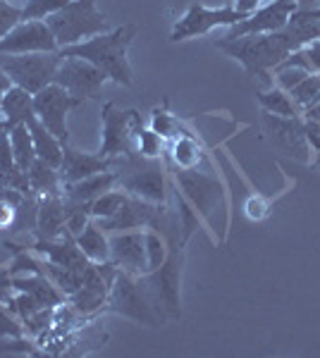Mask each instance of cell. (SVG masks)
<instances>
[{
    "label": "cell",
    "instance_id": "1",
    "mask_svg": "<svg viewBox=\"0 0 320 358\" xmlns=\"http://www.w3.org/2000/svg\"><path fill=\"white\" fill-rule=\"evenodd\" d=\"M313 38H320V22L301 13H294L289 24L280 29V31L246 34V36L237 38L223 36L215 41V48L223 50L225 55L235 57L246 69L249 77H258L272 86V69L282 60H287L294 50L311 43Z\"/></svg>",
    "mask_w": 320,
    "mask_h": 358
},
{
    "label": "cell",
    "instance_id": "2",
    "mask_svg": "<svg viewBox=\"0 0 320 358\" xmlns=\"http://www.w3.org/2000/svg\"><path fill=\"white\" fill-rule=\"evenodd\" d=\"M139 27L137 24H122L113 31L98 34L94 38H86L81 43L67 45L60 48L62 57H81V60L91 62L101 69L110 82L120 86H132L134 84V69L130 65V45L137 38Z\"/></svg>",
    "mask_w": 320,
    "mask_h": 358
},
{
    "label": "cell",
    "instance_id": "3",
    "mask_svg": "<svg viewBox=\"0 0 320 358\" xmlns=\"http://www.w3.org/2000/svg\"><path fill=\"white\" fill-rule=\"evenodd\" d=\"M106 310L148 327H162L167 322L165 310L158 306L153 294L146 289L141 275H130L120 268L113 280V287H110Z\"/></svg>",
    "mask_w": 320,
    "mask_h": 358
},
{
    "label": "cell",
    "instance_id": "4",
    "mask_svg": "<svg viewBox=\"0 0 320 358\" xmlns=\"http://www.w3.org/2000/svg\"><path fill=\"white\" fill-rule=\"evenodd\" d=\"M43 22L50 27L60 48L108 31V17L96 8V0H72L55 15L46 17Z\"/></svg>",
    "mask_w": 320,
    "mask_h": 358
},
{
    "label": "cell",
    "instance_id": "5",
    "mask_svg": "<svg viewBox=\"0 0 320 358\" xmlns=\"http://www.w3.org/2000/svg\"><path fill=\"white\" fill-rule=\"evenodd\" d=\"M113 170L118 172V187L125 194L137 196L148 203H167V179L160 160H146L134 153L127 158H115Z\"/></svg>",
    "mask_w": 320,
    "mask_h": 358
},
{
    "label": "cell",
    "instance_id": "6",
    "mask_svg": "<svg viewBox=\"0 0 320 358\" xmlns=\"http://www.w3.org/2000/svg\"><path fill=\"white\" fill-rule=\"evenodd\" d=\"M103 138L98 155L103 158H127L137 153V136L144 129V117L139 110H122L115 103L101 108Z\"/></svg>",
    "mask_w": 320,
    "mask_h": 358
},
{
    "label": "cell",
    "instance_id": "7",
    "mask_svg": "<svg viewBox=\"0 0 320 358\" xmlns=\"http://www.w3.org/2000/svg\"><path fill=\"white\" fill-rule=\"evenodd\" d=\"M174 182L182 189L184 199L189 201L191 208L218 232V220L215 215L225 213V192L223 184L215 177L199 172L196 167H174Z\"/></svg>",
    "mask_w": 320,
    "mask_h": 358
},
{
    "label": "cell",
    "instance_id": "8",
    "mask_svg": "<svg viewBox=\"0 0 320 358\" xmlns=\"http://www.w3.org/2000/svg\"><path fill=\"white\" fill-rule=\"evenodd\" d=\"M62 62L60 50L57 53H25V55H5L0 53V69L10 77L13 86L39 94L48 84H53L55 72Z\"/></svg>",
    "mask_w": 320,
    "mask_h": 358
},
{
    "label": "cell",
    "instance_id": "9",
    "mask_svg": "<svg viewBox=\"0 0 320 358\" xmlns=\"http://www.w3.org/2000/svg\"><path fill=\"white\" fill-rule=\"evenodd\" d=\"M251 13H239L232 5H225V8H206L201 3H191L187 8V13L182 15V20L174 22L172 31H170V41L179 43L187 41V38H196L208 34L215 27H232L237 22L246 20Z\"/></svg>",
    "mask_w": 320,
    "mask_h": 358
},
{
    "label": "cell",
    "instance_id": "10",
    "mask_svg": "<svg viewBox=\"0 0 320 358\" xmlns=\"http://www.w3.org/2000/svg\"><path fill=\"white\" fill-rule=\"evenodd\" d=\"M81 103L84 101L67 94L62 86L48 84L46 89H41L39 94H34V113H36L39 122L67 146V141H69L67 115L72 113L74 108H79Z\"/></svg>",
    "mask_w": 320,
    "mask_h": 358
},
{
    "label": "cell",
    "instance_id": "11",
    "mask_svg": "<svg viewBox=\"0 0 320 358\" xmlns=\"http://www.w3.org/2000/svg\"><path fill=\"white\" fill-rule=\"evenodd\" d=\"M263 129L272 148H277L287 158L311 165V146H308L304 117H280L263 110Z\"/></svg>",
    "mask_w": 320,
    "mask_h": 358
},
{
    "label": "cell",
    "instance_id": "12",
    "mask_svg": "<svg viewBox=\"0 0 320 358\" xmlns=\"http://www.w3.org/2000/svg\"><path fill=\"white\" fill-rule=\"evenodd\" d=\"M106 82V74L81 57H62L53 79V84L62 86L67 94H72L79 101H98Z\"/></svg>",
    "mask_w": 320,
    "mask_h": 358
},
{
    "label": "cell",
    "instance_id": "13",
    "mask_svg": "<svg viewBox=\"0 0 320 358\" xmlns=\"http://www.w3.org/2000/svg\"><path fill=\"white\" fill-rule=\"evenodd\" d=\"M53 31L43 20H22L8 31L0 41V53L5 55H25V53H57Z\"/></svg>",
    "mask_w": 320,
    "mask_h": 358
},
{
    "label": "cell",
    "instance_id": "14",
    "mask_svg": "<svg viewBox=\"0 0 320 358\" xmlns=\"http://www.w3.org/2000/svg\"><path fill=\"white\" fill-rule=\"evenodd\" d=\"M299 10V0H272L265 8L253 10L246 20L227 27L225 38L246 36V34H265V31H280L289 24L292 15Z\"/></svg>",
    "mask_w": 320,
    "mask_h": 358
},
{
    "label": "cell",
    "instance_id": "15",
    "mask_svg": "<svg viewBox=\"0 0 320 358\" xmlns=\"http://www.w3.org/2000/svg\"><path fill=\"white\" fill-rule=\"evenodd\" d=\"M146 229H127L110 234V263L130 275H146Z\"/></svg>",
    "mask_w": 320,
    "mask_h": 358
},
{
    "label": "cell",
    "instance_id": "16",
    "mask_svg": "<svg viewBox=\"0 0 320 358\" xmlns=\"http://www.w3.org/2000/svg\"><path fill=\"white\" fill-rule=\"evenodd\" d=\"M162 208L165 206L148 203V201H141V199H137V196L127 194L125 206H122L113 217H108V220H96V222L106 234L127 232V229H148L158 220Z\"/></svg>",
    "mask_w": 320,
    "mask_h": 358
},
{
    "label": "cell",
    "instance_id": "17",
    "mask_svg": "<svg viewBox=\"0 0 320 358\" xmlns=\"http://www.w3.org/2000/svg\"><path fill=\"white\" fill-rule=\"evenodd\" d=\"M34 251H36L39 256H46V261L57 263V265L69 268V270H77V273H81V275L91 268V261L81 253L77 239H74L69 232L57 236V239H36Z\"/></svg>",
    "mask_w": 320,
    "mask_h": 358
},
{
    "label": "cell",
    "instance_id": "18",
    "mask_svg": "<svg viewBox=\"0 0 320 358\" xmlns=\"http://www.w3.org/2000/svg\"><path fill=\"white\" fill-rule=\"evenodd\" d=\"M115 167V158H103L98 153H81L77 148L65 146V153H62V163L57 167L62 179V187L65 184H74L81 182V179L98 175V172H106Z\"/></svg>",
    "mask_w": 320,
    "mask_h": 358
},
{
    "label": "cell",
    "instance_id": "19",
    "mask_svg": "<svg viewBox=\"0 0 320 358\" xmlns=\"http://www.w3.org/2000/svg\"><path fill=\"white\" fill-rule=\"evenodd\" d=\"M67 206L65 199L60 196H41L36 208V232L39 239H57L67 232Z\"/></svg>",
    "mask_w": 320,
    "mask_h": 358
},
{
    "label": "cell",
    "instance_id": "20",
    "mask_svg": "<svg viewBox=\"0 0 320 358\" xmlns=\"http://www.w3.org/2000/svg\"><path fill=\"white\" fill-rule=\"evenodd\" d=\"M115 187H118V172L106 170V172H98V175L81 179V182L65 184V187H62V199L72 206H91V201H96L98 196H103Z\"/></svg>",
    "mask_w": 320,
    "mask_h": 358
},
{
    "label": "cell",
    "instance_id": "21",
    "mask_svg": "<svg viewBox=\"0 0 320 358\" xmlns=\"http://www.w3.org/2000/svg\"><path fill=\"white\" fill-rule=\"evenodd\" d=\"M13 292H25L34 296L43 308H57L65 303V294H62L53 282L43 273H27V275H8Z\"/></svg>",
    "mask_w": 320,
    "mask_h": 358
},
{
    "label": "cell",
    "instance_id": "22",
    "mask_svg": "<svg viewBox=\"0 0 320 358\" xmlns=\"http://www.w3.org/2000/svg\"><path fill=\"white\" fill-rule=\"evenodd\" d=\"M32 117H36L34 96L20 89V86H10L3 94V101H0V124H3V129L10 131L17 124H27Z\"/></svg>",
    "mask_w": 320,
    "mask_h": 358
},
{
    "label": "cell",
    "instance_id": "23",
    "mask_svg": "<svg viewBox=\"0 0 320 358\" xmlns=\"http://www.w3.org/2000/svg\"><path fill=\"white\" fill-rule=\"evenodd\" d=\"M29 131H32L34 138V148H36V160H43L50 167H60L62 163V153H65V143L60 141L57 136L50 134L43 124L39 122L36 117H32L27 122Z\"/></svg>",
    "mask_w": 320,
    "mask_h": 358
},
{
    "label": "cell",
    "instance_id": "24",
    "mask_svg": "<svg viewBox=\"0 0 320 358\" xmlns=\"http://www.w3.org/2000/svg\"><path fill=\"white\" fill-rule=\"evenodd\" d=\"M77 244L91 263H108L110 261V236L98 227V222L91 217L84 232L77 236Z\"/></svg>",
    "mask_w": 320,
    "mask_h": 358
},
{
    "label": "cell",
    "instance_id": "25",
    "mask_svg": "<svg viewBox=\"0 0 320 358\" xmlns=\"http://www.w3.org/2000/svg\"><path fill=\"white\" fill-rule=\"evenodd\" d=\"M29 177V187H32V194L36 196H60L62 194V179L57 167H50L43 160H36L27 172Z\"/></svg>",
    "mask_w": 320,
    "mask_h": 358
},
{
    "label": "cell",
    "instance_id": "26",
    "mask_svg": "<svg viewBox=\"0 0 320 358\" xmlns=\"http://www.w3.org/2000/svg\"><path fill=\"white\" fill-rule=\"evenodd\" d=\"M256 101L260 103L265 113L280 115V117H301V110L296 108L294 98L289 91H282L280 86L272 84L267 91H258L256 94Z\"/></svg>",
    "mask_w": 320,
    "mask_h": 358
},
{
    "label": "cell",
    "instance_id": "27",
    "mask_svg": "<svg viewBox=\"0 0 320 358\" xmlns=\"http://www.w3.org/2000/svg\"><path fill=\"white\" fill-rule=\"evenodd\" d=\"M10 143H13L15 163L22 172H29V167L36 163V148H34V138L27 124H17L8 131Z\"/></svg>",
    "mask_w": 320,
    "mask_h": 358
},
{
    "label": "cell",
    "instance_id": "28",
    "mask_svg": "<svg viewBox=\"0 0 320 358\" xmlns=\"http://www.w3.org/2000/svg\"><path fill=\"white\" fill-rule=\"evenodd\" d=\"M203 158V151L194 136L189 134H177L172 138L170 146V160L174 163V167H196L199 160Z\"/></svg>",
    "mask_w": 320,
    "mask_h": 358
},
{
    "label": "cell",
    "instance_id": "29",
    "mask_svg": "<svg viewBox=\"0 0 320 358\" xmlns=\"http://www.w3.org/2000/svg\"><path fill=\"white\" fill-rule=\"evenodd\" d=\"M289 94H292L296 108H299L301 117H304L306 110H311L313 106L320 103V74H308V77L301 79Z\"/></svg>",
    "mask_w": 320,
    "mask_h": 358
},
{
    "label": "cell",
    "instance_id": "30",
    "mask_svg": "<svg viewBox=\"0 0 320 358\" xmlns=\"http://www.w3.org/2000/svg\"><path fill=\"white\" fill-rule=\"evenodd\" d=\"M125 201H127V194L122 192V189H110V192H106L103 196H98L96 201H91L89 215L94 217V220H108V217H113L115 213L125 206Z\"/></svg>",
    "mask_w": 320,
    "mask_h": 358
},
{
    "label": "cell",
    "instance_id": "31",
    "mask_svg": "<svg viewBox=\"0 0 320 358\" xmlns=\"http://www.w3.org/2000/svg\"><path fill=\"white\" fill-rule=\"evenodd\" d=\"M148 127L155 131V134H160L165 138V141H172V138L179 134V122L170 113V108H167V98L162 101V106H155L153 110H151Z\"/></svg>",
    "mask_w": 320,
    "mask_h": 358
},
{
    "label": "cell",
    "instance_id": "32",
    "mask_svg": "<svg viewBox=\"0 0 320 358\" xmlns=\"http://www.w3.org/2000/svg\"><path fill=\"white\" fill-rule=\"evenodd\" d=\"M146 263H148V273L151 270H158L167 258V239L162 236L158 229H146Z\"/></svg>",
    "mask_w": 320,
    "mask_h": 358
},
{
    "label": "cell",
    "instance_id": "33",
    "mask_svg": "<svg viewBox=\"0 0 320 358\" xmlns=\"http://www.w3.org/2000/svg\"><path fill=\"white\" fill-rule=\"evenodd\" d=\"M162 151H165V138L155 134L151 127H144L137 136V153L146 160H160Z\"/></svg>",
    "mask_w": 320,
    "mask_h": 358
},
{
    "label": "cell",
    "instance_id": "34",
    "mask_svg": "<svg viewBox=\"0 0 320 358\" xmlns=\"http://www.w3.org/2000/svg\"><path fill=\"white\" fill-rule=\"evenodd\" d=\"M72 0H27L22 8V20H46V17L55 15Z\"/></svg>",
    "mask_w": 320,
    "mask_h": 358
},
{
    "label": "cell",
    "instance_id": "35",
    "mask_svg": "<svg viewBox=\"0 0 320 358\" xmlns=\"http://www.w3.org/2000/svg\"><path fill=\"white\" fill-rule=\"evenodd\" d=\"M311 72H306V69L301 67H287V65H277L275 69H272V84L280 86L282 91H292L296 84L301 82V79H306Z\"/></svg>",
    "mask_w": 320,
    "mask_h": 358
},
{
    "label": "cell",
    "instance_id": "36",
    "mask_svg": "<svg viewBox=\"0 0 320 358\" xmlns=\"http://www.w3.org/2000/svg\"><path fill=\"white\" fill-rule=\"evenodd\" d=\"M22 22V8L20 5H13L8 0H0V41L8 36V31L15 24Z\"/></svg>",
    "mask_w": 320,
    "mask_h": 358
},
{
    "label": "cell",
    "instance_id": "37",
    "mask_svg": "<svg viewBox=\"0 0 320 358\" xmlns=\"http://www.w3.org/2000/svg\"><path fill=\"white\" fill-rule=\"evenodd\" d=\"M25 322H20L13 313L0 308V337L5 339H20L25 337Z\"/></svg>",
    "mask_w": 320,
    "mask_h": 358
},
{
    "label": "cell",
    "instance_id": "38",
    "mask_svg": "<svg viewBox=\"0 0 320 358\" xmlns=\"http://www.w3.org/2000/svg\"><path fill=\"white\" fill-rule=\"evenodd\" d=\"M244 210H246V217L249 220H265L267 215H270V201L265 199V196H249L246 199V206H244Z\"/></svg>",
    "mask_w": 320,
    "mask_h": 358
},
{
    "label": "cell",
    "instance_id": "39",
    "mask_svg": "<svg viewBox=\"0 0 320 358\" xmlns=\"http://www.w3.org/2000/svg\"><path fill=\"white\" fill-rule=\"evenodd\" d=\"M260 3H263V0H237L235 8L239 10V13H253V10H258Z\"/></svg>",
    "mask_w": 320,
    "mask_h": 358
},
{
    "label": "cell",
    "instance_id": "40",
    "mask_svg": "<svg viewBox=\"0 0 320 358\" xmlns=\"http://www.w3.org/2000/svg\"><path fill=\"white\" fill-rule=\"evenodd\" d=\"M10 86H13V82H10V77L3 72V69H0V94H5V91H8Z\"/></svg>",
    "mask_w": 320,
    "mask_h": 358
},
{
    "label": "cell",
    "instance_id": "41",
    "mask_svg": "<svg viewBox=\"0 0 320 358\" xmlns=\"http://www.w3.org/2000/svg\"><path fill=\"white\" fill-rule=\"evenodd\" d=\"M296 13H301V15L311 17V20H318L320 22V5H318V8H311V10H296Z\"/></svg>",
    "mask_w": 320,
    "mask_h": 358
},
{
    "label": "cell",
    "instance_id": "42",
    "mask_svg": "<svg viewBox=\"0 0 320 358\" xmlns=\"http://www.w3.org/2000/svg\"><path fill=\"white\" fill-rule=\"evenodd\" d=\"M8 241H0V265L3 263H8V258H10V253H8Z\"/></svg>",
    "mask_w": 320,
    "mask_h": 358
},
{
    "label": "cell",
    "instance_id": "43",
    "mask_svg": "<svg viewBox=\"0 0 320 358\" xmlns=\"http://www.w3.org/2000/svg\"><path fill=\"white\" fill-rule=\"evenodd\" d=\"M8 3H13V5H20V8H25V3H27V0H8Z\"/></svg>",
    "mask_w": 320,
    "mask_h": 358
},
{
    "label": "cell",
    "instance_id": "44",
    "mask_svg": "<svg viewBox=\"0 0 320 358\" xmlns=\"http://www.w3.org/2000/svg\"><path fill=\"white\" fill-rule=\"evenodd\" d=\"M311 167H316V170H318V172H320V163H313V165H311Z\"/></svg>",
    "mask_w": 320,
    "mask_h": 358
},
{
    "label": "cell",
    "instance_id": "45",
    "mask_svg": "<svg viewBox=\"0 0 320 358\" xmlns=\"http://www.w3.org/2000/svg\"><path fill=\"white\" fill-rule=\"evenodd\" d=\"M0 129H3V124H0Z\"/></svg>",
    "mask_w": 320,
    "mask_h": 358
}]
</instances>
